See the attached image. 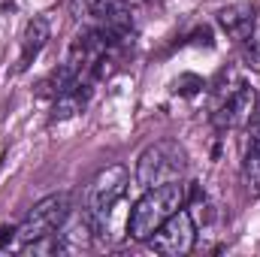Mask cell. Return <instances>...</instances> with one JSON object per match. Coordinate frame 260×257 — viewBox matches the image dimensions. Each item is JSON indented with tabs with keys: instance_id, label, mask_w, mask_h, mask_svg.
Masks as SVG:
<instances>
[{
	"instance_id": "obj_10",
	"label": "cell",
	"mask_w": 260,
	"mask_h": 257,
	"mask_svg": "<svg viewBox=\"0 0 260 257\" xmlns=\"http://www.w3.org/2000/svg\"><path fill=\"white\" fill-rule=\"evenodd\" d=\"M91 100V82H79L70 91H64L61 97H55L52 103V121H67L73 115H79Z\"/></svg>"
},
{
	"instance_id": "obj_14",
	"label": "cell",
	"mask_w": 260,
	"mask_h": 257,
	"mask_svg": "<svg viewBox=\"0 0 260 257\" xmlns=\"http://www.w3.org/2000/svg\"><path fill=\"white\" fill-rule=\"evenodd\" d=\"M12 239H15V227H6V224H3V227H0V248H6Z\"/></svg>"
},
{
	"instance_id": "obj_11",
	"label": "cell",
	"mask_w": 260,
	"mask_h": 257,
	"mask_svg": "<svg viewBox=\"0 0 260 257\" xmlns=\"http://www.w3.org/2000/svg\"><path fill=\"white\" fill-rule=\"evenodd\" d=\"M173 88H176V94H182V97H194V94L203 91V79L194 76V73H182Z\"/></svg>"
},
{
	"instance_id": "obj_5",
	"label": "cell",
	"mask_w": 260,
	"mask_h": 257,
	"mask_svg": "<svg viewBox=\"0 0 260 257\" xmlns=\"http://www.w3.org/2000/svg\"><path fill=\"white\" fill-rule=\"evenodd\" d=\"M215 94H218V103H215V112H212V124L218 130H233L248 124V118L254 115V106H257V91L245 82H230V88H221L215 85Z\"/></svg>"
},
{
	"instance_id": "obj_8",
	"label": "cell",
	"mask_w": 260,
	"mask_h": 257,
	"mask_svg": "<svg viewBox=\"0 0 260 257\" xmlns=\"http://www.w3.org/2000/svg\"><path fill=\"white\" fill-rule=\"evenodd\" d=\"M242 182L248 197H260V112L248 118V142L242 157Z\"/></svg>"
},
{
	"instance_id": "obj_4",
	"label": "cell",
	"mask_w": 260,
	"mask_h": 257,
	"mask_svg": "<svg viewBox=\"0 0 260 257\" xmlns=\"http://www.w3.org/2000/svg\"><path fill=\"white\" fill-rule=\"evenodd\" d=\"M67 218H70V194H49L40 203H34V209L24 215V221L15 227V242L27 248L30 242L61 230Z\"/></svg>"
},
{
	"instance_id": "obj_6",
	"label": "cell",
	"mask_w": 260,
	"mask_h": 257,
	"mask_svg": "<svg viewBox=\"0 0 260 257\" xmlns=\"http://www.w3.org/2000/svg\"><path fill=\"white\" fill-rule=\"evenodd\" d=\"M194 236H197L194 233V218H191V212H185V206H182L179 212H173V215L151 233L148 245L164 257H182L194 248Z\"/></svg>"
},
{
	"instance_id": "obj_2",
	"label": "cell",
	"mask_w": 260,
	"mask_h": 257,
	"mask_svg": "<svg viewBox=\"0 0 260 257\" xmlns=\"http://www.w3.org/2000/svg\"><path fill=\"white\" fill-rule=\"evenodd\" d=\"M127 185H130V173H127V167H121V164H112V167L100 170L91 179V185L85 191V209L82 212L91 218L97 236H106L109 215L118 206V200L127 194Z\"/></svg>"
},
{
	"instance_id": "obj_3",
	"label": "cell",
	"mask_w": 260,
	"mask_h": 257,
	"mask_svg": "<svg viewBox=\"0 0 260 257\" xmlns=\"http://www.w3.org/2000/svg\"><path fill=\"white\" fill-rule=\"evenodd\" d=\"M188 170V154L176 139L151 142L136 160V182L142 188H157L167 182H179Z\"/></svg>"
},
{
	"instance_id": "obj_12",
	"label": "cell",
	"mask_w": 260,
	"mask_h": 257,
	"mask_svg": "<svg viewBox=\"0 0 260 257\" xmlns=\"http://www.w3.org/2000/svg\"><path fill=\"white\" fill-rule=\"evenodd\" d=\"M245 67H248V70H257V73H260V37H251V40H248Z\"/></svg>"
},
{
	"instance_id": "obj_9",
	"label": "cell",
	"mask_w": 260,
	"mask_h": 257,
	"mask_svg": "<svg viewBox=\"0 0 260 257\" xmlns=\"http://www.w3.org/2000/svg\"><path fill=\"white\" fill-rule=\"evenodd\" d=\"M49 37H52V24H49L46 15H37V18H30V21L24 24V34H21V55H18V70H27V67L34 64V58L46 49Z\"/></svg>"
},
{
	"instance_id": "obj_1",
	"label": "cell",
	"mask_w": 260,
	"mask_h": 257,
	"mask_svg": "<svg viewBox=\"0 0 260 257\" xmlns=\"http://www.w3.org/2000/svg\"><path fill=\"white\" fill-rule=\"evenodd\" d=\"M185 185L179 182H167V185H157V188H145V194L133 203L127 218V233L130 239L136 242H148L151 233L173 215L185 206Z\"/></svg>"
},
{
	"instance_id": "obj_13",
	"label": "cell",
	"mask_w": 260,
	"mask_h": 257,
	"mask_svg": "<svg viewBox=\"0 0 260 257\" xmlns=\"http://www.w3.org/2000/svg\"><path fill=\"white\" fill-rule=\"evenodd\" d=\"M70 6H73V15H76L79 21H88V12H91L94 0H73Z\"/></svg>"
},
{
	"instance_id": "obj_7",
	"label": "cell",
	"mask_w": 260,
	"mask_h": 257,
	"mask_svg": "<svg viewBox=\"0 0 260 257\" xmlns=\"http://www.w3.org/2000/svg\"><path fill=\"white\" fill-rule=\"evenodd\" d=\"M254 21H257V6L254 3H233V6H224L218 12V24L221 30L236 40V43H248L251 34H254Z\"/></svg>"
}]
</instances>
